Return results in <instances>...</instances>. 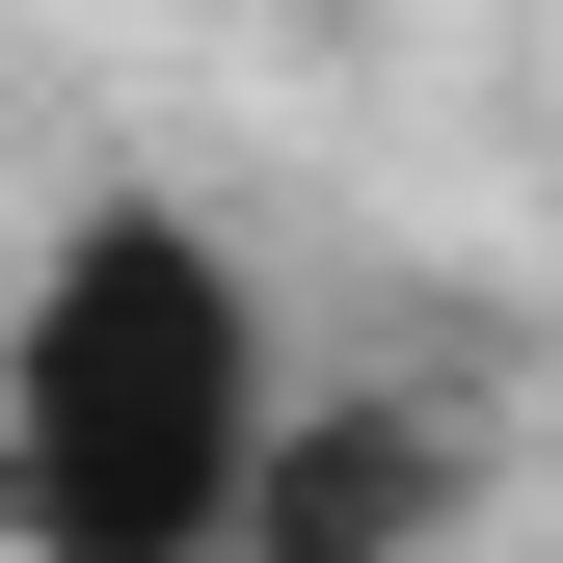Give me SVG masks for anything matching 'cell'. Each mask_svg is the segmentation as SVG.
Returning a JSON list of instances; mask_svg holds the SVG:
<instances>
[{"label":"cell","instance_id":"1","mask_svg":"<svg viewBox=\"0 0 563 563\" xmlns=\"http://www.w3.org/2000/svg\"><path fill=\"white\" fill-rule=\"evenodd\" d=\"M268 430H296V322H268L242 216L81 188L0 296V563H216Z\"/></svg>","mask_w":563,"mask_h":563},{"label":"cell","instance_id":"2","mask_svg":"<svg viewBox=\"0 0 563 563\" xmlns=\"http://www.w3.org/2000/svg\"><path fill=\"white\" fill-rule=\"evenodd\" d=\"M483 510V456H456V402H402V376H296V430H268V483H242V537L216 563H430Z\"/></svg>","mask_w":563,"mask_h":563}]
</instances>
